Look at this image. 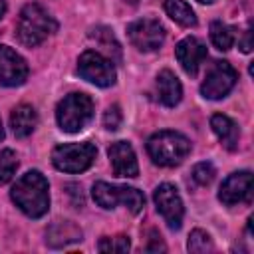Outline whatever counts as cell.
Here are the masks:
<instances>
[{"label": "cell", "instance_id": "cell-1", "mask_svg": "<svg viewBox=\"0 0 254 254\" xmlns=\"http://www.w3.org/2000/svg\"><path fill=\"white\" fill-rule=\"evenodd\" d=\"M16 206L30 218H40L50 208V187L40 171H28L22 175L10 190Z\"/></svg>", "mask_w": 254, "mask_h": 254}, {"label": "cell", "instance_id": "cell-2", "mask_svg": "<svg viewBox=\"0 0 254 254\" xmlns=\"http://www.w3.org/2000/svg\"><path fill=\"white\" fill-rule=\"evenodd\" d=\"M56 30H58V22L50 16V12L44 6L34 2L22 8L16 24V36L24 46L34 48L42 44Z\"/></svg>", "mask_w": 254, "mask_h": 254}, {"label": "cell", "instance_id": "cell-3", "mask_svg": "<svg viewBox=\"0 0 254 254\" xmlns=\"http://www.w3.org/2000/svg\"><path fill=\"white\" fill-rule=\"evenodd\" d=\"M149 157L159 167H175L190 151V141L177 131H159L147 143Z\"/></svg>", "mask_w": 254, "mask_h": 254}, {"label": "cell", "instance_id": "cell-4", "mask_svg": "<svg viewBox=\"0 0 254 254\" xmlns=\"http://www.w3.org/2000/svg\"><path fill=\"white\" fill-rule=\"evenodd\" d=\"M93 117V101L85 93H69L65 95L56 109V119L62 131L77 133L87 127Z\"/></svg>", "mask_w": 254, "mask_h": 254}, {"label": "cell", "instance_id": "cell-5", "mask_svg": "<svg viewBox=\"0 0 254 254\" xmlns=\"http://www.w3.org/2000/svg\"><path fill=\"white\" fill-rule=\"evenodd\" d=\"M97 155V149L93 143H65L58 145L52 151V163L58 171L64 173H81L91 167L93 159Z\"/></svg>", "mask_w": 254, "mask_h": 254}, {"label": "cell", "instance_id": "cell-6", "mask_svg": "<svg viewBox=\"0 0 254 254\" xmlns=\"http://www.w3.org/2000/svg\"><path fill=\"white\" fill-rule=\"evenodd\" d=\"M91 194H93V200L101 208H115V204H125L133 214H137L145 206L143 192L133 187H115V185L99 181L93 185Z\"/></svg>", "mask_w": 254, "mask_h": 254}, {"label": "cell", "instance_id": "cell-7", "mask_svg": "<svg viewBox=\"0 0 254 254\" xmlns=\"http://www.w3.org/2000/svg\"><path fill=\"white\" fill-rule=\"evenodd\" d=\"M77 73L97 87H109L115 83V67L109 58L95 50H85L77 60Z\"/></svg>", "mask_w": 254, "mask_h": 254}, {"label": "cell", "instance_id": "cell-8", "mask_svg": "<svg viewBox=\"0 0 254 254\" xmlns=\"http://www.w3.org/2000/svg\"><path fill=\"white\" fill-rule=\"evenodd\" d=\"M127 36L139 52H155L165 42V28L159 20L141 18L127 26Z\"/></svg>", "mask_w": 254, "mask_h": 254}, {"label": "cell", "instance_id": "cell-9", "mask_svg": "<svg viewBox=\"0 0 254 254\" xmlns=\"http://www.w3.org/2000/svg\"><path fill=\"white\" fill-rule=\"evenodd\" d=\"M153 200L157 204V210L165 218L167 226L171 230H179L181 224H183L185 206H183V200H181V194H179L177 187L171 185V183L159 185L155 189V192H153Z\"/></svg>", "mask_w": 254, "mask_h": 254}, {"label": "cell", "instance_id": "cell-10", "mask_svg": "<svg viewBox=\"0 0 254 254\" xmlns=\"http://www.w3.org/2000/svg\"><path fill=\"white\" fill-rule=\"evenodd\" d=\"M236 83V71L228 62H214L212 67L208 69L200 93L206 99H222Z\"/></svg>", "mask_w": 254, "mask_h": 254}, {"label": "cell", "instance_id": "cell-11", "mask_svg": "<svg viewBox=\"0 0 254 254\" xmlns=\"http://www.w3.org/2000/svg\"><path fill=\"white\" fill-rule=\"evenodd\" d=\"M28 77V64L26 60L16 54L12 48L0 44V83L6 87L22 85Z\"/></svg>", "mask_w": 254, "mask_h": 254}, {"label": "cell", "instance_id": "cell-12", "mask_svg": "<svg viewBox=\"0 0 254 254\" xmlns=\"http://www.w3.org/2000/svg\"><path fill=\"white\" fill-rule=\"evenodd\" d=\"M250 194H252V173L250 171L232 173L220 185V190H218V198L226 206L246 202V200H250Z\"/></svg>", "mask_w": 254, "mask_h": 254}, {"label": "cell", "instance_id": "cell-13", "mask_svg": "<svg viewBox=\"0 0 254 254\" xmlns=\"http://www.w3.org/2000/svg\"><path fill=\"white\" fill-rule=\"evenodd\" d=\"M107 155H109V161H111V167H113V175L115 177L133 179V177L139 175V165H137L135 151H133V147L127 141H115V143H111Z\"/></svg>", "mask_w": 254, "mask_h": 254}, {"label": "cell", "instance_id": "cell-14", "mask_svg": "<svg viewBox=\"0 0 254 254\" xmlns=\"http://www.w3.org/2000/svg\"><path fill=\"white\" fill-rule=\"evenodd\" d=\"M175 56H177L181 67H183L190 77H194L196 71H198V67H200V64L206 60V48H204V44H202L200 40L189 36V38H185V40H181V42L177 44Z\"/></svg>", "mask_w": 254, "mask_h": 254}, {"label": "cell", "instance_id": "cell-15", "mask_svg": "<svg viewBox=\"0 0 254 254\" xmlns=\"http://www.w3.org/2000/svg\"><path fill=\"white\" fill-rule=\"evenodd\" d=\"M83 236L81 228L71 220H58L46 230V242L52 248H64L71 242H79Z\"/></svg>", "mask_w": 254, "mask_h": 254}, {"label": "cell", "instance_id": "cell-16", "mask_svg": "<svg viewBox=\"0 0 254 254\" xmlns=\"http://www.w3.org/2000/svg\"><path fill=\"white\" fill-rule=\"evenodd\" d=\"M157 97L163 105L175 107L183 97V87L171 69H163L157 75Z\"/></svg>", "mask_w": 254, "mask_h": 254}, {"label": "cell", "instance_id": "cell-17", "mask_svg": "<svg viewBox=\"0 0 254 254\" xmlns=\"http://www.w3.org/2000/svg\"><path fill=\"white\" fill-rule=\"evenodd\" d=\"M210 127L216 133V137L220 139V143L228 149V151H236L238 149V139H240V129L238 125L222 113H216L210 117Z\"/></svg>", "mask_w": 254, "mask_h": 254}, {"label": "cell", "instance_id": "cell-18", "mask_svg": "<svg viewBox=\"0 0 254 254\" xmlns=\"http://www.w3.org/2000/svg\"><path fill=\"white\" fill-rule=\"evenodd\" d=\"M38 125V113L32 105L22 103L18 107H14L12 115H10V127L14 131L16 137H28Z\"/></svg>", "mask_w": 254, "mask_h": 254}, {"label": "cell", "instance_id": "cell-19", "mask_svg": "<svg viewBox=\"0 0 254 254\" xmlns=\"http://www.w3.org/2000/svg\"><path fill=\"white\" fill-rule=\"evenodd\" d=\"M165 12L181 26L185 28H194L196 26V16L194 10L185 2V0H165Z\"/></svg>", "mask_w": 254, "mask_h": 254}, {"label": "cell", "instance_id": "cell-20", "mask_svg": "<svg viewBox=\"0 0 254 254\" xmlns=\"http://www.w3.org/2000/svg\"><path fill=\"white\" fill-rule=\"evenodd\" d=\"M89 36H91V38L105 50V54L109 56L111 62H113V60H115V62L121 60V48H119L115 36L111 34V30H107V28H95Z\"/></svg>", "mask_w": 254, "mask_h": 254}, {"label": "cell", "instance_id": "cell-21", "mask_svg": "<svg viewBox=\"0 0 254 254\" xmlns=\"http://www.w3.org/2000/svg\"><path fill=\"white\" fill-rule=\"evenodd\" d=\"M210 40H212V44H214L218 50L226 52V50H230L232 44H234V32H232L230 26H226L224 22H218V20H216V22L210 24Z\"/></svg>", "mask_w": 254, "mask_h": 254}, {"label": "cell", "instance_id": "cell-22", "mask_svg": "<svg viewBox=\"0 0 254 254\" xmlns=\"http://www.w3.org/2000/svg\"><path fill=\"white\" fill-rule=\"evenodd\" d=\"M187 248H189V252H194V254H204V252H212L214 250L210 236L204 230H200V228H196V230L190 232Z\"/></svg>", "mask_w": 254, "mask_h": 254}, {"label": "cell", "instance_id": "cell-23", "mask_svg": "<svg viewBox=\"0 0 254 254\" xmlns=\"http://www.w3.org/2000/svg\"><path fill=\"white\" fill-rule=\"evenodd\" d=\"M18 169V157L12 149H4L0 153V185L8 183Z\"/></svg>", "mask_w": 254, "mask_h": 254}, {"label": "cell", "instance_id": "cell-24", "mask_svg": "<svg viewBox=\"0 0 254 254\" xmlns=\"http://www.w3.org/2000/svg\"><path fill=\"white\" fill-rule=\"evenodd\" d=\"M129 248H131L129 236H123V234L113 236V238L103 236V238L99 240V244H97V250H99V252H127Z\"/></svg>", "mask_w": 254, "mask_h": 254}, {"label": "cell", "instance_id": "cell-25", "mask_svg": "<svg viewBox=\"0 0 254 254\" xmlns=\"http://www.w3.org/2000/svg\"><path fill=\"white\" fill-rule=\"evenodd\" d=\"M214 175H216V171H214L212 163L202 161V163H196L192 167V179H194L196 185H202V187L204 185H210L212 179H214Z\"/></svg>", "mask_w": 254, "mask_h": 254}, {"label": "cell", "instance_id": "cell-26", "mask_svg": "<svg viewBox=\"0 0 254 254\" xmlns=\"http://www.w3.org/2000/svg\"><path fill=\"white\" fill-rule=\"evenodd\" d=\"M121 119H123V115H121L119 105H111V107H107V111L103 113V127L109 129V131H115V129H119V125H121Z\"/></svg>", "mask_w": 254, "mask_h": 254}, {"label": "cell", "instance_id": "cell-27", "mask_svg": "<svg viewBox=\"0 0 254 254\" xmlns=\"http://www.w3.org/2000/svg\"><path fill=\"white\" fill-rule=\"evenodd\" d=\"M250 38H252V30H250V28H246L244 38H242V42H240V50H242L244 54H248V52L252 50V42H250Z\"/></svg>", "mask_w": 254, "mask_h": 254}, {"label": "cell", "instance_id": "cell-28", "mask_svg": "<svg viewBox=\"0 0 254 254\" xmlns=\"http://www.w3.org/2000/svg\"><path fill=\"white\" fill-rule=\"evenodd\" d=\"M155 238H157V236H155ZM145 250H147V252H159V250H165V244H163V242L157 238L155 242L147 244V248H145Z\"/></svg>", "mask_w": 254, "mask_h": 254}, {"label": "cell", "instance_id": "cell-29", "mask_svg": "<svg viewBox=\"0 0 254 254\" xmlns=\"http://www.w3.org/2000/svg\"><path fill=\"white\" fill-rule=\"evenodd\" d=\"M6 14V0H0V18Z\"/></svg>", "mask_w": 254, "mask_h": 254}, {"label": "cell", "instance_id": "cell-30", "mask_svg": "<svg viewBox=\"0 0 254 254\" xmlns=\"http://www.w3.org/2000/svg\"><path fill=\"white\" fill-rule=\"evenodd\" d=\"M4 139V129H2V121H0V141Z\"/></svg>", "mask_w": 254, "mask_h": 254}, {"label": "cell", "instance_id": "cell-31", "mask_svg": "<svg viewBox=\"0 0 254 254\" xmlns=\"http://www.w3.org/2000/svg\"><path fill=\"white\" fill-rule=\"evenodd\" d=\"M198 2H202V4H210V2H214V0H198Z\"/></svg>", "mask_w": 254, "mask_h": 254}, {"label": "cell", "instance_id": "cell-32", "mask_svg": "<svg viewBox=\"0 0 254 254\" xmlns=\"http://www.w3.org/2000/svg\"><path fill=\"white\" fill-rule=\"evenodd\" d=\"M125 2H129V4H137L139 0H125Z\"/></svg>", "mask_w": 254, "mask_h": 254}]
</instances>
